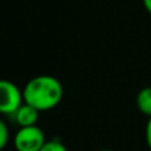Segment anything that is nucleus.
Wrapping results in <instances>:
<instances>
[{
  "mask_svg": "<svg viewBox=\"0 0 151 151\" xmlns=\"http://www.w3.org/2000/svg\"><path fill=\"white\" fill-rule=\"evenodd\" d=\"M40 151H68L66 146L60 141V139H50V141H47L45 145L42 146V149Z\"/></svg>",
  "mask_w": 151,
  "mask_h": 151,
  "instance_id": "423d86ee",
  "label": "nucleus"
},
{
  "mask_svg": "<svg viewBox=\"0 0 151 151\" xmlns=\"http://www.w3.org/2000/svg\"><path fill=\"white\" fill-rule=\"evenodd\" d=\"M137 107L146 117H151V86L141 89L137 94Z\"/></svg>",
  "mask_w": 151,
  "mask_h": 151,
  "instance_id": "39448f33",
  "label": "nucleus"
},
{
  "mask_svg": "<svg viewBox=\"0 0 151 151\" xmlns=\"http://www.w3.org/2000/svg\"><path fill=\"white\" fill-rule=\"evenodd\" d=\"M39 114L40 111L37 109L32 107L28 104H23L12 117L19 127H28V126L36 125L37 119H39Z\"/></svg>",
  "mask_w": 151,
  "mask_h": 151,
  "instance_id": "20e7f679",
  "label": "nucleus"
},
{
  "mask_svg": "<svg viewBox=\"0 0 151 151\" xmlns=\"http://www.w3.org/2000/svg\"><path fill=\"white\" fill-rule=\"evenodd\" d=\"M99 151H114V150H109V149H104V150H99Z\"/></svg>",
  "mask_w": 151,
  "mask_h": 151,
  "instance_id": "9d476101",
  "label": "nucleus"
},
{
  "mask_svg": "<svg viewBox=\"0 0 151 151\" xmlns=\"http://www.w3.org/2000/svg\"><path fill=\"white\" fill-rule=\"evenodd\" d=\"M24 102L41 111L55 109L64 97V86L56 77L41 74L31 78L23 88Z\"/></svg>",
  "mask_w": 151,
  "mask_h": 151,
  "instance_id": "f257e3e1",
  "label": "nucleus"
},
{
  "mask_svg": "<svg viewBox=\"0 0 151 151\" xmlns=\"http://www.w3.org/2000/svg\"><path fill=\"white\" fill-rule=\"evenodd\" d=\"M24 102L23 90L8 80L0 82V113L12 117Z\"/></svg>",
  "mask_w": 151,
  "mask_h": 151,
  "instance_id": "7ed1b4c3",
  "label": "nucleus"
},
{
  "mask_svg": "<svg viewBox=\"0 0 151 151\" xmlns=\"http://www.w3.org/2000/svg\"><path fill=\"white\" fill-rule=\"evenodd\" d=\"M45 142L44 131L37 125L19 127L13 135V147L16 151H40Z\"/></svg>",
  "mask_w": 151,
  "mask_h": 151,
  "instance_id": "f03ea898",
  "label": "nucleus"
},
{
  "mask_svg": "<svg viewBox=\"0 0 151 151\" xmlns=\"http://www.w3.org/2000/svg\"><path fill=\"white\" fill-rule=\"evenodd\" d=\"M142 3H143L145 9L151 15V0H142Z\"/></svg>",
  "mask_w": 151,
  "mask_h": 151,
  "instance_id": "1a4fd4ad",
  "label": "nucleus"
},
{
  "mask_svg": "<svg viewBox=\"0 0 151 151\" xmlns=\"http://www.w3.org/2000/svg\"><path fill=\"white\" fill-rule=\"evenodd\" d=\"M9 142V127L4 121H0V149H5Z\"/></svg>",
  "mask_w": 151,
  "mask_h": 151,
  "instance_id": "0eeeda50",
  "label": "nucleus"
},
{
  "mask_svg": "<svg viewBox=\"0 0 151 151\" xmlns=\"http://www.w3.org/2000/svg\"><path fill=\"white\" fill-rule=\"evenodd\" d=\"M145 137H146V143L151 150V117L147 119L146 123V130H145Z\"/></svg>",
  "mask_w": 151,
  "mask_h": 151,
  "instance_id": "6e6552de",
  "label": "nucleus"
}]
</instances>
